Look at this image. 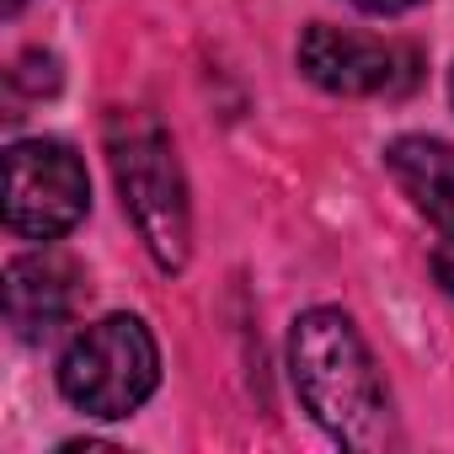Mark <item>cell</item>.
<instances>
[{"instance_id": "cell-1", "label": "cell", "mask_w": 454, "mask_h": 454, "mask_svg": "<svg viewBox=\"0 0 454 454\" xmlns=\"http://www.w3.org/2000/svg\"><path fill=\"white\" fill-rule=\"evenodd\" d=\"M289 374L305 411L348 449L395 443L390 395L374 369L369 342L342 310H305L289 332Z\"/></svg>"}, {"instance_id": "cell-2", "label": "cell", "mask_w": 454, "mask_h": 454, "mask_svg": "<svg viewBox=\"0 0 454 454\" xmlns=\"http://www.w3.org/2000/svg\"><path fill=\"white\" fill-rule=\"evenodd\" d=\"M107 155H113V176H118L123 208L139 224L150 257L166 273H182L187 252H192V214H187V182H182L171 139L160 134L155 118L118 113L107 123Z\"/></svg>"}, {"instance_id": "cell-3", "label": "cell", "mask_w": 454, "mask_h": 454, "mask_svg": "<svg viewBox=\"0 0 454 454\" xmlns=\"http://www.w3.org/2000/svg\"><path fill=\"white\" fill-rule=\"evenodd\" d=\"M160 385V348L139 316H107L86 326L59 358V390L86 417H129Z\"/></svg>"}, {"instance_id": "cell-4", "label": "cell", "mask_w": 454, "mask_h": 454, "mask_svg": "<svg viewBox=\"0 0 454 454\" xmlns=\"http://www.w3.org/2000/svg\"><path fill=\"white\" fill-rule=\"evenodd\" d=\"M91 203L81 155L65 139H17L6 150V224L27 241H59Z\"/></svg>"}, {"instance_id": "cell-5", "label": "cell", "mask_w": 454, "mask_h": 454, "mask_svg": "<svg viewBox=\"0 0 454 454\" xmlns=\"http://www.w3.org/2000/svg\"><path fill=\"white\" fill-rule=\"evenodd\" d=\"M300 70H305L321 91H337V97H374V91H390L395 54H390V43H380V38H369V33H348V27L316 22V27L300 38Z\"/></svg>"}, {"instance_id": "cell-6", "label": "cell", "mask_w": 454, "mask_h": 454, "mask_svg": "<svg viewBox=\"0 0 454 454\" xmlns=\"http://www.w3.org/2000/svg\"><path fill=\"white\" fill-rule=\"evenodd\" d=\"M81 284L59 257H17L6 268V321L22 342H49L75 316Z\"/></svg>"}, {"instance_id": "cell-7", "label": "cell", "mask_w": 454, "mask_h": 454, "mask_svg": "<svg viewBox=\"0 0 454 454\" xmlns=\"http://www.w3.org/2000/svg\"><path fill=\"white\" fill-rule=\"evenodd\" d=\"M385 166L401 182V192L417 203V214L433 219L443 236H454V145L406 134L385 150Z\"/></svg>"}, {"instance_id": "cell-8", "label": "cell", "mask_w": 454, "mask_h": 454, "mask_svg": "<svg viewBox=\"0 0 454 454\" xmlns=\"http://www.w3.org/2000/svg\"><path fill=\"white\" fill-rule=\"evenodd\" d=\"M59 81H65V75H59V59L43 54V49L22 54V59L12 65V91H17V97H33V102H38V97H54Z\"/></svg>"}, {"instance_id": "cell-9", "label": "cell", "mask_w": 454, "mask_h": 454, "mask_svg": "<svg viewBox=\"0 0 454 454\" xmlns=\"http://www.w3.org/2000/svg\"><path fill=\"white\" fill-rule=\"evenodd\" d=\"M433 278H438V289H443V294H454V236L433 252Z\"/></svg>"}, {"instance_id": "cell-10", "label": "cell", "mask_w": 454, "mask_h": 454, "mask_svg": "<svg viewBox=\"0 0 454 454\" xmlns=\"http://www.w3.org/2000/svg\"><path fill=\"white\" fill-rule=\"evenodd\" d=\"M358 12H369V17H395V12H411L417 0H353Z\"/></svg>"}, {"instance_id": "cell-11", "label": "cell", "mask_w": 454, "mask_h": 454, "mask_svg": "<svg viewBox=\"0 0 454 454\" xmlns=\"http://www.w3.org/2000/svg\"><path fill=\"white\" fill-rule=\"evenodd\" d=\"M22 6H27V0H6V17H17V12H22Z\"/></svg>"}, {"instance_id": "cell-12", "label": "cell", "mask_w": 454, "mask_h": 454, "mask_svg": "<svg viewBox=\"0 0 454 454\" xmlns=\"http://www.w3.org/2000/svg\"><path fill=\"white\" fill-rule=\"evenodd\" d=\"M449 97H454V75H449Z\"/></svg>"}]
</instances>
